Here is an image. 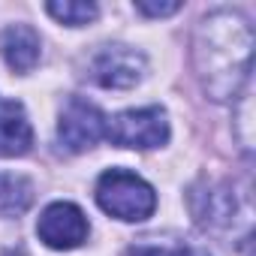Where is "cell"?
I'll list each match as a JSON object with an SVG mask.
<instances>
[{"mask_svg":"<svg viewBox=\"0 0 256 256\" xmlns=\"http://www.w3.org/2000/svg\"><path fill=\"white\" fill-rule=\"evenodd\" d=\"M4 58L10 64V70L16 72H30L40 64V34L30 24H12L4 30Z\"/></svg>","mask_w":256,"mask_h":256,"instance_id":"cell-8","label":"cell"},{"mask_svg":"<svg viewBox=\"0 0 256 256\" xmlns=\"http://www.w3.org/2000/svg\"><path fill=\"white\" fill-rule=\"evenodd\" d=\"M130 256H196V253L178 244H139L130 250Z\"/></svg>","mask_w":256,"mask_h":256,"instance_id":"cell-11","label":"cell"},{"mask_svg":"<svg viewBox=\"0 0 256 256\" xmlns=\"http://www.w3.org/2000/svg\"><path fill=\"white\" fill-rule=\"evenodd\" d=\"M136 10H139L142 16H151V18H163V16L178 12V10H181V4H178V0H172V4H148V0H139Z\"/></svg>","mask_w":256,"mask_h":256,"instance_id":"cell-12","label":"cell"},{"mask_svg":"<svg viewBox=\"0 0 256 256\" xmlns=\"http://www.w3.org/2000/svg\"><path fill=\"white\" fill-rule=\"evenodd\" d=\"M34 202V184L22 175L0 172V217H18Z\"/></svg>","mask_w":256,"mask_h":256,"instance_id":"cell-9","label":"cell"},{"mask_svg":"<svg viewBox=\"0 0 256 256\" xmlns=\"http://www.w3.org/2000/svg\"><path fill=\"white\" fill-rule=\"evenodd\" d=\"M96 205L124 223H139V220H148L154 214L157 193L136 172L108 169L96 181Z\"/></svg>","mask_w":256,"mask_h":256,"instance_id":"cell-2","label":"cell"},{"mask_svg":"<svg viewBox=\"0 0 256 256\" xmlns=\"http://www.w3.org/2000/svg\"><path fill=\"white\" fill-rule=\"evenodd\" d=\"M46 12L66 28H82L100 16L96 4H88V0H52V4H46Z\"/></svg>","mask_w":256,"mask_h":256,"instance_id":"cell-10","label":"cell"},{"mask_svg":"<svg viewBox=\"0 0 256 256\" xmlns=\"http://www.w3.org/2000/svg\"><path fill=\"white\" fill-rule=\"evenodd\" d=\"M102 136H106V114L94 102L72 96L58 120L60 145L72 154H82V151H90Z\"/></svg>","mask_w":256,"mask_h":256,"instance_id":"cell-4","label":"cell"},{"mask_svg":"<svg viewBox=\"0 0 256 256\" xmlns=\"http://www.w3.org/2000/svg\"><path fill=\"white\" fill-rule=\"evenodd\" d=\"M145 70H148L145 54L126 46H106L90 60V78L102 88H118V90L139 84Z\"/></svg>","mask_w":256,"mask_h":256,"instance_id":"cell-6","label":"cell"},{"mask_svg":"<svg viewBox=\"0 0 256 256\" xmlns=\"http://www.w3.org/2000/svg\"><path fill=\"white\" fill-rule=\"evenodd\" d=\"M34 145V126L22 102H0V157H24Z\"/></svg>","mask_w":256,"mask_h":256,"instance_id":"cell-7","label":"cell"},{"mask_svg":"<svg viewBox=\"0 0 256 256\" xmlns=\"http://www.w3.org/2000/svg\"><path fill=\"white\" fill-rule=\"evenodd\" d=\"M88 232H90V223L84 211L72 202H52L36 223L40 241L52 250H72L88 241Z\"/></svg>","mask_w":256,"mask_h":256,"instance_id":"cell-5","label":"cell"},{"mask_svg":"<svg viewBox=\"0 0 256 256\" xmlns=\"http://www.w3.org/2000/svg\"><path fill=\"white\" fill-rule=\"evenodd\" d=\"M106 136L118 148H160L169 142V118L166 108L160 106H145V108H126L114 114L106 124Z\"/></svg>","mask_w":256,"mask_h":256,"instance_id":"cell-3","label":"cell"},{"mask_svg":"<svg viewBox=\"0 0 256 256\" xmlns=\"http://www.w3.org/2000/svg\"><path fill=\"white\" fill-rule=\"evenodd\" d=\"M196 70L202 88L214 100H229L238 94L241 82L253 66V28L238 12L220 10L199 22L193 42Z\"/></svg>","mask_w":256,"mask_h":256,"instance_id":"cell-1","label":"cell"}]
</instances>
